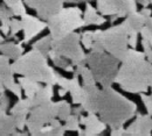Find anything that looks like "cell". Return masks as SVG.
<instances>
[{"mask_svg": "<svg viewBox=\"0 0 152 136\" xmlns=\"http://www.w3.org/2000/svg\"><path fill=\"white\" fill-rule=\"evenodd\" d=\"M57 117V102L52 100L43 102L33 107L27 117L26 128L28 134L33 136H40V130L45 124H48L50 120Z\"/></svg>", "mask_w": 152, "mask_h": 136, "instance_id": "ba28073f", "label": "cell"}, {"mask_svg": "<svg viewBox=\"0 0 152 136\" xmlns=\"http://www.w3.org/2000/svg\"><path fill=\"white\" fill-rule=\"evenodd\" d=\"M152 132V117L136 113V120L125 129V135L150 136Z\"/></svg>", "mask_w": 152, "mask_h": 136, "instance_id": "5bb4252c", "label": "cell"}, {"mask_svg": "<svg viewBox=\"0 0 152 136\" xmlns=\"http://www.w3.org/2000/svg\"><path fill=\"white\" fill-rule=\"evenodd\" d=\"M1 42H4V37H2V35L0 34V43H1Z\"/></svg>", "mask_w": 152, "mask_h": 136, "instance_id": "bcb514c9", "label": "cell"}, {"mask_svg": "<svg viewBox=\"0 0 152 136\" xmlns=\"http://www.w3.org/2000/svg\"><path fill=\"white\" fill-rule=\"evenodd\" d=\"M151 97H152V87H151Z\"/></svg>", "mask_w": 152, "mask_h": 136, "instance_id": "c3c4849f", "label": "cell"}, {"mask_svg": "<svg viewBox=\"0 0 152 136\" xmlns=\"http://www.w3.org/2000/svg\"><path fill=\"white\" fill-rule=\"evenodd\" d=\"M5 92H6V87L4 86V84H2L1 80H0V94H1V93H5Z\"/></svg>", "mask_w": 152, "mask_h": 136, "instance_id": "ee69618b", "label": "cell"}, {"mask_svg": "<svg viewBox=\"0 0 152 136\" xmlns=\"http://www.w3.org/2000/svg\"><path fill=\"white\" fill-rule=\"evenodd\" d=\"M18 83L20 84V86H21V89H22V91H23L26 98H32L38 92L39 89L42 86L39 81L32 80V79H29V78L27 77H23V76L18 78Z\"/></svg>", "mask_w": 152, "mask_h": 136, "instance_id": "44dd1931", "label": "cell"}, {"mask_svg": "<svg viewBox=\"0 0 152 136\" xmlns=\"http://www.w3.org/2000/svg\"><path fill=\"white\" fill-rule=\"evenodd\" d=\"M84 1H89V0H66V2H73V4H77V2H84Z\"/></svg>", "mask_w": 152, "mask_h": 136, "instance_id": "7bdbcfd3", "label": "cell"}, {"mask_svg": "<svg viewBox=\"0 0 152 136\" xmlns=\"http://www.w3.org/2000/svg\"><path fill=\"white\" fill-rule=\"evenodd\" d=\"M97 12L103 15L125 18L128 14L137 11L136 0H96Z\"/></svg>", "mask_w": 152, "mask_h": 136, "instance_id": "9c48e42d", "label": "cell"}, {"mask_svg": "<svg viewBox=\"0 0 152 136\" xmlns=\"http://www.w3.org/2000/svg\"><path fill=\"white\" fill-rule=\"evenodd\" d=\"M110 135L111 136H124L125 135V129L123 128V126L117 127V128H111Z\"/></svg>", "mask_w": 152, "mask_h": 136, "instance_id": "e575fe53", "label": "cell"}, {"mask_svg": "<svg viewBox=\"0 0 152 136\" xmlns=\"http://www.w3.org/2000/svg\"><path fill=\"white\" fill-rule=\"evenodd\" d=\"M96 113L107 126L117 128L136 115L137 105L111 86L103 87L98 91Z\"/></svg>", "mask_w": 152, "mask_h": 136, "instance_id": "7a4b0ae2", "label": "cell"}, {"mask_svg": "<svg viewBox=\"0 0 152 136\" xmlns=\"http://www.w3.org/2000/svg\"><path fill=\"white\" fill-rule=\"evenodd\" d=\"M86 63L89 65L96 83H99L102 87H110L115 83L119 60L114 56L107 51H90L86 57Z\"/></svg>", "mask_w": 152, "mask_h": 136, "instance_id": "5b68a950", "label": "cell"}, {"mask_svg": "<svg viewBox=\"0 0 152 136\" xmlns=\"http://www.w3.org/2000/svg\"><path fill=\"white\" fill-rule=\"evenodd\" d=\"M72 114V106L68 101L61 100L57 102V117L60 121H64Z\"/></svg>", "mask_w": 152, "mask_h": 136, "instance_id": "484cf974", "label": "cell"}, {"mask_svg": "<svg viewBox=\"0 0 152 136\" xmlns=\"http://www.w3.org/2000/svg\"><path fill=\"white\" fill-rule=\"evenodd\" d=\"M0 80L6 87V90L11 91L15 97H18L19 99L22 97V89L14 78L10 59L2 54H0Z\"/></svg>", "mask_w": 152, "mask_h": 136, "instance_id": "8fae6325", "label": "cell"}, {"mask_svg": "<svg viewBox=\"0 0 152 136\" xmlns=\"http://www.w3.org/2000/svg\"><path fill=\"white\" fill-rule=\"evenodd\" d=\"M52 50L63 58L68 59L74 66L86 64L84 50L81 47V35L78 33H70L62 39L52 42Z\"/></svg>", "mask_w": 152, "mask_h": 136, "instance_id": "52a82bcc", "label": "cell"}, {"mask_svg": "<svg viewBox=\"0 0 152 136\" xmlns=\"http://www.w3.org/2000/svg\"><path fill=\"white\" fill-rule=\"evenodd\" d=\"M64 129L66 132L69 130V132H77L78 128H80V120L78 117H76L75 114H70L69 117L64 120Z\"/></svg>", "mask_w": 152, "mask_h": 136, "instance_id": "4316f807", "label": "cell"}, {"mask_svg": "<svg viewBox=\"0 0 152 136\" xmlns=\"http://www.w3.org/2000/svg\"><path fill=\"white\" fill-rule=\"evenodd\" d=\"M74 73L82 77L83 80V85H96L95 78L94 75L91 72V70L89 68L86 66V64H80V65H76V69L74 70Z\"/></svg>", "mask_w": 152, "mask_h": 136, "instance_id": "603a6c76", "label": "cell"}, {"mask_svg": "<svg viewBox=\"0 0 152 136\" xmlns=\"http://www.w3.org/2000/svg\"><path fill=\"white\" fill-rule=\"evenodd\" d=\"M70 96H72V100H73V104L78 105L81 104L82 101V97H83V86H81L80 84L74 86L70 91H69Z\"/></svg>", "mask_w": 152, "mask_h": 136, "instance_id": "83f0119b", "label": "cell"}, {"mask_svg": "<svg viewBox=\"0 0 152 136\" xmlns=\"http://www.w3.org/2000/svg\"><path fill=\"white\" fill-rule=\"evenodd\" d=\"M83 21H84L86 26H90V24L101 26V24L105 23L107 20L104 19L102 15H99L97 13V9H95L90 4H87L86 5V11H84V14H83Z\"/></svg>", "mask_w": 152, "mask_h": 136, "instance_id": "ffe728a7", "label": "cell"}, {"mask_svg": "<svg viewBox=\"0 0 152 136\" xmlns=\"http://www.w3.org/2000/svg\"><path fill=\"white\" fill-rule=\"evenodd\" d=\"M115 83L129 93H143L152 87V63L142 51L128 49Z\"/></svg>", "mask_w": 152, "mask_h": 136, "instance_id": "6da1fadb", "label": "cell"}, {"mask_svg": "<svg viewBox=\"0 0 152 136\" xmlns=\"http://www.w3.org/2000/svg\"><path fill=\"white\" fill-rule=\"evenodd\" d=\"M137 42H138V34H131V35H129V37H128V44L131 48H133V49L136 48Z\"/></svg>", "mask_w": 152, "mask_h": 136, "instance_id": "d590c367", "label": "cell"}, {"mask_svg": "<svg viewBox=\"0 0 152 136\" xmlns=\"http://www.w3.org/2000/svg\"><path fill=\"white\" fill-rule=\"evenodd\" d=\"M22 42H1L0 43V54L6 56L8 59H17L23 54Z\"/></svg>", "mask_w": 152, "mask_h": 136, "instance_id": "ac0fdd59", "label": "cell"}, {"mask_svg": "<svg viewBox=\"0 0 152 136\" xmlns=\"http://www.w3.org/2000/svg\"><path fill=\"white\" fill-rule=\"evenodd\" d=\"M0 106L4 108V109H8V107H10V99L5 94V93H1L0 94Z\"/></svg>", "mask_w": 152, "mask_h": 136, "instance_id": "836d02e7", "label": "cell"}, {"mask_svg": "<svg viewBox=\"0 0 152 136\" xmlns=\"http://www.w3.org/2000/svg\"><path fill=\"white\" fill-rule=\"evenodd\" d=\"M145 27H148V28L152 32V18L151 17L146 19V21H145Z\"/></svg>", "mask_w": 152, "mask_h": 136, "instance_id": "ab89813d", "label": "cell"}, {"mask_svg": "<svg viewBox=\"0 0 152 136\" xmlns=\"http://www.w3.org/2000/svg\"><path fill=\"white\" fill-rule=\"evenodd\" d=\"M125 18L126 19L122 22V26L124 27V29L128 33V35L138 34L140 32V29L145 26V21L148 19L140 12L138 13L137 11H134L132 13L128 14Z\"/></svg>", "mask_w": 152, "mask_h": 136, "instance_id": "2e32d148", "label": "cell"}, {"mask_svg": "<svg viewBox=\"0 0 152 136\" xmlns=\"http://www.w3.org/2000/svg\"><path fill=\"white\" fill-rule=\"evenodd\" d=\"M21 22H22V32H23L22 43L25 44L29 43L35 36H38L41 32H43L47 28L46 21L27 13L21 17Z\"/></svg>", "mask_w": 152, "mask_h": 136, "instance_id": "7c38bea8", "label": "cell"}, {"mask_svg": "<svg viewBox=\"0 0 152 136\" xmlns=\"http://www.w3.org/2000/svg\"><path fill=\"white\" fill-rule=\"evenodd\" d=\"M18 1H21V0H4V4H5L6 6H8V7H11L12 5L17 4Z\"/></svg>", "mask_w": 152, "mask_h": 136, "instance_id": "f35d334b", "label": "cell"}, {"mask_svg": "<svg viewBox=\"0 0 152 136\" xmlns=\"http://www.w3.org/2000/svg\"><path fill=\"white\" fill-rule=\"evenodd\" d=\"M140 13H142V14H143L145 18H150V17H151L152 12H151V9H150L149 7H143V9L140 11Z\"/></svg>", "mask_w": 152, "mask_h": 136, "instance_id": "8d00e7d4", "label": "cell"}, {"mask_svg": "<svg viewBox=\"0 0 152 136\" xmlns=\"http://www.w3.org/2000/svg\"><path fill=\"white\" fill-rule=\"evenodd\" d=\"M22 30V22L19 19H14L12 18L10 21V34L8 36L10 37H15L17 34Z\"/></svg>", "mask_w": 152, "mask_h": 136, "instance_id": "f1b7e54d", "label": "cell"}, {"mask_svg": "<svg viewBox=\"0 0 152 136\" xmlns=\"http://www.w3.org/2000/svg\"><path fill=\"white\" fill-rule=\"evenodd\" d=\"M54 97V90H53V85L50 84H46L45 86H41L38 90V92L33 96L32 98H29L31 100V105H32V108L41 105L43 102H47L49 100H52Z\"/></svg>", "mask_w": 152, "mask_h": 136, "instance_id": "d6986e66", "label": "cell"}, {"mask_svg": "<svg viewBox=\"0 0 152 136\" xmlns=\"http://www.w3.org/2000/svg\"><path fill=\"white\" fill-rule=\"evenodd\" d=\"M80 35H81V42H82L83 47L86 49H90L91 44H93V41H94V39H93V32L87 30V32H84V33H82Z\"/></svg>", "mask_w": 152, "mask_h": 136, "instance_id": "4dcf8cb0", "label": "cell"}, {"mask_svg": "<svg viewBox=\"0 0 152 136\" xmlns=\"http://www.w3.org/2000/svg\"><path fill=\"white\" fill-rule=\"evenodd\" d=\"M48 57L52 59V62L54 63V65H55V66L63 69L66 72H74V70H75L74 65H73L68 59L63 58V57H61V56L56 55L53 50H50V51H49Z\"/></svg>", "mask_w": 152, "mask_h": 136, "instance_id": "cb8c5ba5", "label": "cell"}, {"mask_svg": "<svg viewBox=\"0 0 152 136\" xmlns=\"http://www.w3.org/2000/svg\"><path fill=\"white\" fill-rule=\"evenodd\" d=\"M84 111H83V108H82V106H78V107H76L73 109V114H75L76 117H80V115H82V113H83Z\"/></svg>", "mask_w": 152, "mask_h": 136, "instance_id": "74e56055", "label": "cell"}, {"mask_svg": "<svg viewBox=\"0 0 152 136\" xmlns=\"http://www.w3.org/2000/svg\"><path fill=\"white\" fill-rule=\"evenodd\" d=\"M14 75H20L43 84L56 85L60 73L48 64V57L43 56L39 50L33 49L20 57L14 59L11 64Z\"/></svg>", "mask_w": 152, "mask_h": 136, "instance_id": "3957f363", "label": "cell"}, {"mask_svg": "<svg viewBox=\"0 0 152 136\" xmlns=\"http://www.w3.org/2000/svg\"><path fill=\"white\" fill-rule=\"evenodd\" d=\"M139 94H140V99L144 102V106H145V108L148 111V114H150L152 117V97L148 96V94H144V92L139 93Z\"/></svg>", "mask_w": 152, "mask_h": 136, "instance_id": "1f68e13d", "label": "cell"}, {"mask_svg": "<svg viewBox=\"0 0 152 136\" xmlns=\"http://www.w3.org/2000/svg\"><path fill=\"white\" fill-rule=\"evenodd\" d=\"M149 1H150V4H152V0H149Z\"/></svg>", "mask_w": 152, "mask_h": 136, "instance_id": "7dc6e473", "label": "cell"}, {"mask_svg": "<svg viewBox=\"0 0 152 136\" xmlns=\"http://www.w3.org/2000/svg\"><path fill=\"white\" fill-rule=\"evenodd\" d=\"M25 5L34 9L41 20H47L63 8L66 0H23Z\"/></svg>", "mask_w": 152, "mask_h": 136, "instance_id": "30bf717a", "label": "cell"}, {"mask_svg": "<svg viewBox=\"0 0 152 136\" xmlns=\"http://www.w3.org/2000/svg\"><path fill=\"white\" fill-rule=\"evenodd\" d=\"M10 8H11V11H12V13H13L14 17L21 18L23 14H26V5H25V2H23L22 0H21V1H18V2L14 4V5H12Z\"/></svg>", "mask_w": 152, "mask_h": 136, "instance_id": "f546056e", "label": "cell"}, {"mask_svg": "<svg viewBox=\"0 0 152 136\" xmlns=\"http://www.w3.org/2000/svg\"><path fill=\"white\" fill-rule=\"evenodd\" d=\"M140 35H142V41H144V42H146V43H149L150 45L152 47V32L148 28V27H143L142 29H140Z\"/></svg>", "mask_w": 152, "mask_h": 136, "instance_id": "d6a6232c", "label": "cell"}, {"mask_svg": "<svg viewBox=\"0 0 152 136\" xmlns=\"http://www.w3.org/2000/svg\"><path fill=\"white\" fill-rule=\"evenodd\" d=\"M31 109H32V105L29 98H25V99L20 98L15 102V105L11 108L10 114L14 119L17 130H23L26 128V121Z\"/></svg>", "mask_w": 152, "mask_h": 136, "instance_id": "4fadbf2b", "label": "cell"}, {"mask_svg": "<svg viewBox=\"0 0 152 136\" xmlns=\"http://www.w3.org/2000/svg\"><path fill=\"white\" fill-rule=\"evenodd\" d=\"M128 37L129 35L125 32L122 23L111 28H108L107 30L97 29L95 32H93V39L99 41L104 51L114 56L119 62L123 60L129 49Z\"/></svg>", "mask_w": 152, "mask_h": 136, "instance_id": "8992f818", "label": "cell"}, {"mask_svg": "<svg viewBox=\"0 0 152 136\" xmlns=\"http://www.w3.org/2000/svg\"><path fill=\"white\" fill-rule=\"evenodd\" d=\"M136 1H138V4H140L143 7H149V5H150L149 0H136Z\"/></svg>", "mask_w": 152, "mask_h": 136, "instance_id": "60d3db41", "label": "cell"}, {"mask_svg": "<svg viewBox=\"0 0 152 136\" xmlns=\"http://www.w3.org/2000/svg\"><path fill=\"white\" fill-rule=\"evenodd\" d=\"M15 133L17 127L13 117L11 114H7L6 109L0 106V136L15 135Z\"/></svg>", "mask_w": 152, "mask_h": 136, "instance_id": "e0dca14e", "label": "cell"}, {"mask_svg": "<svg viewBox=\"0 0 152 136\" xmlns=\"http://www.w3.org/2000/svg\"><path fill=\"white\" fill-rule=\"evenodd\" d=\"M146 57H148V59H149V60H150V62L152 63V50L150 51V53H149V55H148Z\"/></svg>", "mask_w": 152, "mask_h": 136, "instance_id": "f6af8a7d", "label": "cell"}, {"mask_svg": "<svg viewBox=\"0 0 152 136\" xmlns=\"http://www.w3.org/2000/svg\"><path fill=\"white\" fill-rule=\"evenodd\" d=\"M52 42H53L52 36L48 34V35L43 36L42 39L38 40L35 43H33L32 48H33V49H37V50H39V51H40V53H41L43 56L48 57V54H49V51L52 50Z\"/></svg>", "mask_w": 152, "mask_h": 136, "instance_id": "d4e9b609", "label": "cell"}, {"mask_svg": "<svg viewBox=\"0 0 152 136\" xmlns=\"http://www.w3.org/2000/svg\"><path fill=\"white\" fill-rule=\"evenodd\" d=\"M84 26L82 11L78 7L62 8L55 15L47 20V28L53 41L62 39Z\"/></svg>", "mask_w": 152, "mask_h": 136, "instance_id": "277c9868", "label": "cell"}, {"mask_svg": "<svg viewBox=\"0 0 152 136\" xmlns=\"http://www.w3.org/2000/svg\"><path fill=\"white\" fill-rule=\"evenodd\" d=\"M14 18L11 8L8 6L0 5V33H2L5 36H8L10 34V21Z\"/></svg>", "mask_w": 152, "mask_h": 136, "instance_id": "7402d4cb", "label": "cell"}, {"mask_svg": "<svg viewBox=\"0 0 152 136\" xmlns=\"http://www.w3.org/2000/svg\"><path fill=\"white\" fill-rule=\"evenodd\" d=\"M78 120H80V124L84 126L83 129L84 136H97L107 129V124L96 115V113H88L87 117L80 115Z\"/></svg>", "mask_w": 152, "mask_h": 136, "instance_id": "9a60e30c", "label": "cell"}, {"mask_svg": "<svg viewBox=\"0 0 152 136\" xmlns=\"http://www.w3.org/2000/svg\"><path fill=\"white\" fill-rule=\"evenodd\" d=\"M57 93H58V96H60V97H64V96L68 93V91H67V90H64V89H62V87H60V89H58V91H57Z\"/></svg>", "mask_w": 152, "mask_h": 136, "instance_id": "b9f144b4", "label": "cell"}]
</instances>
